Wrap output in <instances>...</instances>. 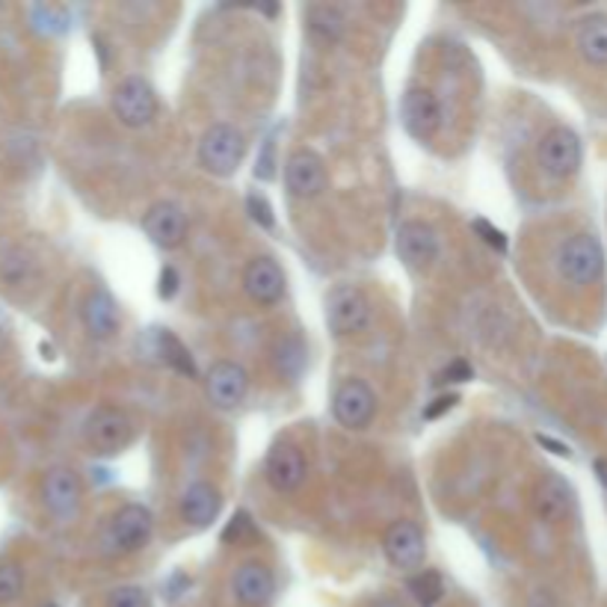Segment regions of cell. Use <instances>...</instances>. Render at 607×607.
Returning <instances> with one entry per match:
<instances>
[{"mask_svg":"<svg viewBox=\"0 0 607 607\" xmlns=\"http://www.w3.org/2000/svg\"><path fill=\"white\" fill-rule=\"evenodd\" d=\"M247 208H249V217L258 222V226H265V229H273V208H270V202H267L265 196H249L247 199Z\"/></svg>","mask_w":607,"mask_h":607,"instance_id":"4dcf8cb0","label":"cell"},{"mask_svg":"<svg viewBox=\"0 0 607 607\" xmlns=\"http://www.w3.org/2000/svg\"><path fill=\"white\" fill-rule=\"evenodd\" d=\"M374 607H404V601H397V599H379Z\"/></svg>","mask_w":607,"mask_h":607,"instance_id":"74e56055","label":"cell"},{"mask_svg":"<svg viewBox=\"0 0 607 607\" xmlns=\"http://www.w3.org/2000/svg\"><path fill=\"white\" fill-rule=\"evenodd\" d=\"M137 436V424L119 406H98L83 424V441L98 457H116L122 454Z\"/></svg>","mask_w":607,"mask_h":607,"instance_id":"3957f363","label":"cell"},{"mask_svg":"<svg viewBox=\"0 0 607 607\" xmlns=\"http://www.w3.org/2000/svg\"><path fill=\"white\" fill-rule=\"evenodd\" d=\"M181 519L190 528H208L211 521H217L222 510V492L208 480H196L181 495Z\"/></svg>","mask_w":607,"mask_h":607,"instance_id":"d6986e66","label":"cell"},{"mask_svg":"<svg viewBox=\"0 0 607 607\" xmlns=\"http://www.w3.org/2000/svg\"><path fill=\"white\" fill-rule=\"evenodd\" d=\"M557 273L573 288H590L605 273V249L590 231H578L557 249Z\"/></svg>","mask_w":607,"mask_h":607,"instance_id":"7a4b0ae2","label":"cell"},{"mask_svg":"<svg viewBox=\"0 0 607 607\" xmlns=\"http://www.w3.org/2000/svg\"><path fill=\"white\" fill-rule=\"evenodd\" d=\"M459 404V397L457 395H441V397H436V400H432L430 406H427V409H424V418H427V421H436V418H439V415H445V412H450V409H454V406Z\"/></svg>","mask_w":607,"mask_h":607,"instance_id":"836d02e7","label":"cell"},{"mask_svg":"<svg viewBox=\"0 0 607 607\" xmlns=\"http://www.w3.org/2000/svg\"><path fill=\"white\" fill-rule=\"evenodd\" d=\"M285 185L297 199H315L326 190V167L324 158L315 151H293L285 163Z\"/></svg>","mask_w":607,"mask_h":607,"instance_id":"9a60e30c","label":"cell"},{"mask_svg":"<svg viewBox=\"0 0 607 607\" xmlns=\"http://www.w3.org/2000/svg\"><path fill=\"white\" fill-rule=\"evenodd\" d=\"M69 27V12L62 7H51V3H36L30 7V30L44 36H57Z\"/></svg>","mask_w":607,"mask_h":607,"instance_id":"484cf974","label":"cell"},{"mask_svg":"<svg viewBox=\"0 0 607 607\" xmlns=\"http://www.w3.org/2000/svg\"><path fill=\"white\" fill-rule=\"evenodd\" d=\"M24 593V573L18 564H0V607L12 605Z\"/></svg>","mask_w":607,"mask_h":607,"instance_id":"83f0119b","label":"cell"},{"mask_svg":"<svg viewBox=\"0 0 607 607\" xmlns=\"http://www.w3.org/2000/svg\"><path fill=\"white\" fill-rule=\"evenodd\" d=\"M306 21L308 33L326 44L341 42L344 30H347V18H344V12L338 7H329V3H315V7H308Z\"/></svg>","mask_w":607,"mask_h":607,"instance_id":"cb8c5ba5","label":"cell"},{"mask_svg":"<svg viewBox=\"0 0 607 607\" xmlns=\"http://www.w3.org/2000/svg\"><path fill=\"white\" fill-rule=\"evenodd\" d=\"M409 593L412 599L421 607H432L436 601L445 596V584H441V575L436 569H421L409 578Z\"/></svg>","mask_w":607,"mask_h":607,"instance_id":"4316f807","label":"cell"},{"mask_svg":"<svg viewBox=\"0 0 607 607\" xmlns=\"http://www.w3.org/2000/svg\"><path fill=\"white\" fill-rule=\"evenodd\" d=\"M247 155V137L229 122L211 125L199 140V163L205 172L217 178H229L238 172Z\"/></svg>","mask_w":607,"mask_h":607,"instance_id":"277c9868","label":"cell"},{"mask_svg":"<svg viewBox=\"0 0 607 607\" xmlns=\"http://www.w3.org/2000/svg\"><path fill=\"white\" fill-rule=\"evenodd\" d=\"M231 593L235 599L243 607H265L270 605L276 593V578L273 569L267 564H258V560H247L235 569V578H231Z\"/></svg>","mask_w":607,"mask_h":607,"instance_id":"2e32d148","label":"cell"},{"mask_svg":"<svg viewBox=\"0 0 607 607\" xmlns=\"http://www.w3.org/2000/svg\"><path fill=\"white\" fill-rule=\"evenodd\" d=\"M42 507L51 513L53 519L69 521L78 516L80 498H83V489H80V477L66 466L51 468L48 475L42 477Z\"/></svg>","mask_w":607,"mask_h":607,"instance_id":"30bf717a","label":"cell"},{"mask_svg":"<svg viewBox=\"0 0 607 607\" xmlns=\"http://www.w3.org/2000/svg\"><path fill=\"white\" fill-rule=\"evenodd\" d=\"M471 377H475V368H471L466 359H457V361H450L448 368L441 370L439 382H468Z\"/></svg>","mask_w":607,"mask_h":607,"instance_id":"1f68e13d","label":"cell"},{"mask_svg":"<svg viewBox=\"0 0 607 607\" xmlns=\"http://www.w3.org/2000/svg\"><path fill=\"white\" fill-rule=\"evenodd\" d=\"M107 607H151V599L142 587L125 584V587H116V590L107 596Z\"/></svg>","mask_w":607,"mask_h":607,"instance_id":"f1b7e54d","label":"cell"},{"mask_svg":"<svg viewBox=\"0 0 607 607\" xmlns=\"http://www.w3.org/2000/svg\"><path fill=\"white\" fill-rule=\"evenodd\" d=\"M267 484L273 486L276 492H293L300 489L302 480H306V459H302V450L291 441H279L270 457H267L265 466Z\"/></svg>","mask_w":607,"mask_h":607,"instance_id":"e0dca14e","label":"cell"},{"mask_svg":"<svg viewBox=\"0 0 607 607\" xmlns=\"http://www.w3.org/2000/svg\"><path fill=\"white\" fill-rule=\"evenodd\" d=\"M326 324H329V332L338 338L365 332L370 324L368 297L352 285H335L332 291L326 293Z\"/></svg>","mask_w":607,"mask_h":607,"instance_id":"5b68a950","label":"cell"},{"mask_svg":"<svg viewBox=\"0 0 607 607\" xmlns=\"http://www.w3.org/2000/svg\"><path fill=\"white\" fill-rule=\"evenodd\" d=\"M113 113L125 128H146V125L155 122L158 98H155V89L149 87V80L137 78V74L125 78L113 89Z\"/></svg>","mask_w":607,"mask_h":607,"instance_id":"52a82bcc","label":"cell"},{"mask_svg":"<svg viewBox=\"0 0 607 607\" xmlns=\"http://www.w3.org/2000/svg\"><path fill=\"white\" fill-rule=\"evenodd\" d=\"M142 229H146V235H149L155 247L160 249L181 247L187 238L185 211H181L176 202L151 205L149 213L142 217Z\"/></svg>","mask_w":607,"mask_h":607,"instance_id":"ac0fdd59","label":"cell"},{"mask_svg":"<svg viewBox=\"0 0 607 607\" xmlns=\"http://www.w3.org/2000/svg\"><path fill=\"white\" fill-rule=\"evenodd\" d=\"M575 48L581 60L596 69H607V16H587L575 30Z\"/></svg>","mask_w":607,"mask_h":607,"instance_id":"7402d4cb","label":"cell"},{"mask_svg":"<svg viewBox=\"0 0 607 607\" xmlns=\"http://www.w3.org/2000/svg\"><path fill=\"white\" fill-rule=\"evenodd\" d=\"M534 507H537V516L546 521H564L569 519V513L575 507V492L573 486L566 484L560 475H548L537 484V492H534Z\"/></svg>","mask_w":607,"mask_h":607,"instance_id":"44dd1931","label":"cell"},{"mask_svg":"<svg viewBox=\"0 0 607 607\" xmlns=\"http://www.w3.org/2000/svg\"><path fill=\"white\" fill-rule=\"evenodd\" d=\"M33 279L36 261L30 258V252H24L21 247H12L0 256V288L18 291V288H30Z\"/></svg>","mask_w":607,"mask_h":607,"instance_id":"603a6c76","label":"cell"},{"mask_svg":"<svg viewBox=\"0 0 607 607\" xmlns=\"http://www.w3.org/2000/svg\"><path fill=\"white\" fill-rule=\"evenodd\" d=\"M158 350L169 368H176L178 374H185V377L190 379L199 377V370H196V361L193 356H190V350H187L185 344L178 341L176 335L169 332V329H160L158 332Z\"/></svg>","mask_w":607,"mask_h":607,"instance_id":"d4e9b609","label":"cell"},{"mask_svg":"<svg viewBox=\"0 0 607 607\" xmlns=\"http://www.w3.org/2000/svg\"><path fill=\"white\" fill-rule=\"evenodd\" d=\"M382 551H386L388 564L404 569V573H421L424 560H427V539L424 530L415 521H395L382 537Z\"/></svg>","mask_w":607,"mask_h":607,"instance_id":"9c48e42d","label":"cell"},{"mask_svg":"<svg viewBox=\"0 0 607 607\" xmlns=\"http://www.w3.org/2000/svg\"><path fill=\"white\" fill-rule=\"evenodd\" d=\"M178 285H181V276H178L176 267H163L160 270V279H158V293L163 297V300H172L178 293Z\"/></svg>","mask_w":607,"mask_h":607,"instance_id":"d6a6232c","label":"cell"},{"mask_svg":"<svg viewBox=\"0 0 607 607\" xmlns=\"http://www.w3.org/2000/svg\"><path fill=\"white\" fill-rule=\"evenodd\" d=\"M332 412L335 421L347 430H365L377 415V395L370 391L365 379H347L335 388Z\"/></svg>","mask_w":607,"mask_h":607,"instance_id":"ba28073f","label":"cell"},{"mask_svg":"<svg viewBox=\"0 0 607 607\" xmlns=\"http://www.w3.org/2000/svg\"><path fill=\"white\" fill-rule=\"evenodd\" d=\"M528 607H557V601L551 599V596H548L546 590H537V593H534V596H530Z\"/></svg>","mask_w":607,"mask_h":607,"instance_id":"8d00e7d4","label":"cell"},{"mask_svg":"<svg viewBox=\"0 0 607 607\" xmlns=\"http://www.w3.org/2000/svg\"><path fill=\"white\" fill-rule=\"evenodd\" d=\"M537 158L539 167L546 169L548 176L557 178V181H566V178H573L581 169V140H578L575 131L557 125V128L543 133V140L537 146Z\"/></svg>","mask_w":607,"mask_h":607,"instance_id":"8992f818","label":"cell"},{"mask_svg":"<svg viewBox=\"0 0 607 607\" xmlns=\"http://www.w3.org/2000/svg\"><path fill=\"white\" fill-rule=\"evenodd\" d=\"M247 530H249V516H247V513H238V519H231V525L226 528L222 539H235V543H238V539L243 537Z\"/></svg>","mask_w":607,"mask_h":607,"instance_id":"d590c367","label":"cell"},{"mask_svg":"<svg viewBox=\"0 0 607 607\" xmlns=\"http://www.w3.org/2000/svg\"><path fill=\"white\" fill-rule=\"evenodd\" d=\"M249 391V374L238 361H217L205 377V395L217 409H238Z\"/></svg>","mask_w":607,"mask_h":607,"instance_id":"7c38bea8","label":"cell"},{"mask_svg":"<svg viewBox=\"0 0 607 607\" xmlns=\"http://www.w3.org/2000/svg\"><path fill=\"white\" fill-rule=\"evenodd\" d=\"M243 291L256 306H276L285 297V273L279 261L270 256L252 258L243 270Z\"/></svg>","mask_w":607,"mask_h":607,"instance_id":"5bb4252c","label":"cell"},{"mask_svg":"<svg viewBox=\"0 0 607 607\" xmlns=\"http://www.w3.org/2000/svg\"><path fill=\"white\" fill-rule=\"evenodd\" d=\"M273 140H267L265 146V155L258 158V167H256V178H261V181H270L273 178Z\"/></svg>","mask_w":607,"mask_h":607,"instance_id":"e575fe53","label":"cell"},{"mask_svg":"<svg viewBox=\"0 0 607 607\" xmlns=\"http://www.w3.org/2000/svg\"><path fill=\"white\" fill-rule=\"evenodd\" d=\"M0 12H3V3H0Z\"/></svg>","mask_w":607,"mask_h":607,"instance_id":"f35d334b","label":"cell"},{"mask_svg":"<svg viewBox=\"0 0 607 607\" xmlns=\"http://www.w3.org/2000/svg\"><path fill=\"white\" fill-rule=\"evenodd\" d=\"M397 258L409 270H427L439 258V238L421 220H409L397 229Z\"/></svg>","mask_w":607,"mask_h":607,"instance_id":"4fadbf2b","label":"cell"},{"mask_svg":"<svg viewBox=\"0 0 607 607\" xmlns=\"http://www.w3.org/2000/svg\"><path fill=\"white\" fill-rule=\"evenodd\" d=\"M400 119H404V128L409 137H415L418 142L432 140V133L439 131L441 122L439 98L424 87L406 89L404 101H400Z\"/></svg>","mask_w":607,"mask_h":607,"instance_id":"8fae6325","label":"cell"},{"mask_svg":"<svg viewBox=\"0 0 607 607\" xmlns=\"http://www.w3.org/2000/svg\"><path fill=\"white\" fill-rule=\"evenodd\" d=\"M155 534V516L142 504H125L110 516V521L101 530V548L113 557L137 555L149 546Z\"/></svg>","mask_w":607,"mask_h":607,"instance_id":"6da1fadb","label":"cell"},{"mask_svg":"<svg viewBox=\"0 0 607 607\" xmlns=\"http://www.w3.org/2000/svg\"><path fill=\"white\" fill-rule=\"evenodd\" d=\"M471 229H475L477 235H480V240H484L486 247L498 249V252H507V238H504L501 229H495L492 222L475 220V222H471Z\"/></svg>","mask_w":607,"mask_h":607,"instance_id":"f546056e","label":"cell"},{"mask_svg":"<svg viewBox=\"0 0 607 607\" xmlns=\"http://www.w3.org/2000/svg\"><path fill=\"white\" fill-rule=\"evenodd\" d=\"M80 317H83L89 338H96V341H110L119 332V326H122L119 306H116V300L105 288H96V291L87 293V300L80 306Z\"/></svg>","mask_w":607,"mask_h":607,"instance_id":"ffe728a7","label":"cell"}]
</instances>
